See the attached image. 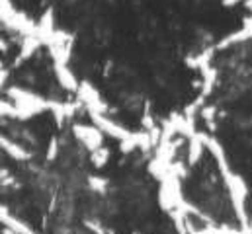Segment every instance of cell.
<instances>
[{"mask_svg": "<svg viewBox=\"0 0 252 234\" xmlns=\"http://www.w3.org/2000/svg\"><path fill=\"white\" fill-rule=\"evenodd\" d=\"M90 160H92V164H94L96 168H104V166L108 164V160H110V150L102 146L100 150H96V152L90 154Z\"/></svg>", "mask_w": 252, "mask_h": 234, "instance_id": "5b68a950", "label": "cell"}, {"mask_svg": "<svg viewBox=\"0 0 252 234\" xmlns=\"http://www.w3.org/2000/svg\"><path fill=\"white\" fill-rule=\"evenodd\" d=\"M249 229L252 231V213H251V221H249Z\"/></svg>", "mask_w": 252, "mask_h": 234, "instance_id": "ba28073f", "label": "cell"}, {"mask_svg": "<svg viewBox=\"0 0 252 234\" xmlns=\"http://www.w3.org/2000/svg\"><path fill=\"white\" fill-rule=\"evenodd\" d=\"M74 133H76V139L82 143V146L92 154L96 150L102 148V141H104V133L94 125H74Z\"/></svg>", "mask_w": 252, "mask_h": 234, "instance_id": "6da1fadb", "label": "cell"}, {"mask_svg": "<svg viewBox=\"0 0 252 234\" xmlns=\"http://www.w3.org/2000/svg\"><path fill=\"white\" fill-rule=\"evenodd\" d=\"M90 185H92V189H96V191L104 193V191H106V187H108V181H106V179H102V177H90Z\"/></svg>", "mask_w": 252, "mask_h": 234, "instance_id": "8992f818", "label": "cell"}, {"mask_svg": "<svg viewBox=\"0 0 252 234\" xmlns=\"http://www.w3.org/2000/svg\"><path fill=\"white\" fill-rule=\"evenodd\" d=\"M205 154V143H203V135L201 133H195L191 137L188 145V164L189 166H195Z\"/></svg>", "mask_w": 252, "mask_h": 234, "instance_id": "7a4b0ae2", "label": "cell"}, {"mask_svg": "<svg viewBox=\"0 0 252 234\" xmlns=\"http://www.w3.org/2000/svg\"><path fill=\"white\" fill-rule=\"evenodd\" d=\"M55 76L59 80V84L68 90H78V80L74 78V74L68 70L66 64H55Z\"/></svg>", "mask_w": 252, "mask_h": 234, "instance_id": "3957f363", "label": "cell"}, {"mask_svg": "<svg viewBox=\"0 0 252 234\" xmlns=\"http://www.w3.org/2000/svg\"><path fill=\"white\" fill-rule=\"evenodd\" d=\"M2 146H4V150H6L10 156H14V158H18V160H28V158H30V154H28L20 145H12L8 139L2 141Z\"/></svg>", "mask_w": 252, "mask_h": 234, "instance_id": "277c9868", "label": "cell"}, {"mask_svg": "<svg viewBox=\"0 0 252 234\" xmlns=\"http://www.w3.org/2000/svg\"><path fill=\"white\" fill-rule=\"evenodd\" d=\"M239 2H243V0H223L225 6H233V4H239Z\"/></svg>", "mask_w": 252, "mask_h": 234, "instance_id": "52a82bcc", "label": "cell"}]
</instances>
